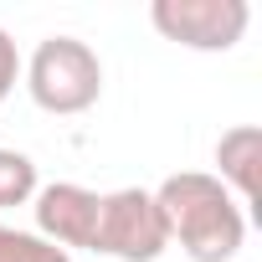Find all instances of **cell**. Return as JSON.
<instances>
[{
	"instance_id": "6da1fadb",
	"label": "cell",
	"mask_w": 262,
	"mask_h": 262,
	"mask_svg": "<svg viewBox=\"0 0 262 262\" xmlns=\"http://www.w3.org/2000/svg\"><path fill=\"white\" fill-rule=\"evenodd\" d=\"M170 247H180L190 262H231L247 242V211L236 206V195L206 175V170H180L170 180H160L155 190Z\"/></svg>"
},
{
	"instance_id": "277c9868",
	"label": "cell",
	"mask_w": 262,
	"mask_h": 262,
	"mask_svg": "<svg viewBox=\"0 0 262 262\" xmlns=\"http://www.w3.org/2000/svg\"><path fill=\"white\" fill-rule=\"evenodd\" d=\"M149 21L165 41L185 52H231L247 36L252 6L247 0H155Z\"/></svg>"
},
{
	"instance_id": "7a4b0ae2",
	"label": "cell",
	"mask_w": 262,
	"mask_h": 262,
	"mask_svg": "<svg viewBox=\"0 0 262 262\" xmlns=\"http://www.w3.org/2000/svg\"><path fill=\"white\" fill-rule=\"evenodd\" d=\"M21 72H26L31 103L41 113H57V118L88 113L103 98V62L82 36H47Z\"/></svg>"
},
{
	"instance_id": "3957f363",
	"label": "cell",
	"mask_w": 262,
	"mask_h": 262,
	"mask_svg": "<svg viewBox=\"0 0 262 262\" xmlns=\"http://www.w3.org/2000/svg\"><path fill=\"white\" fill-rule=\"evenodd\" d=\"M93 252L113 257V262H160L170 252V231L160 216L155 190L123 185L98 195V231H93Z\"/></svg>"
},
{
	"instance_id": "8992f818",
	"label": "cell",
	"mask_w": 262,
	"mask_h": 262,
	"mask_svg": "<svg viewBox=\"0 0 262 262\" xmlns=\"http://www.w3.org/2000/svg\"><path fill=\"white\" fill-rule=\"evenodd\" d=\"M257 165H262V128L257 123H236L216 139V180L236 195V206L257 201Z\"/></svg>"
},
{
	"instance_id": "ba28073f",
	"label": "cell",
	"mask_w": 262,
	"mask_h": 262,
	"mask_svg": "<svg viewBox=\"0 0 262 262\" xmlns=\"http://www.w3.org/2000/svg\"><path fill=\"white\" fill-rule=\"evenodd\" d=\"M0 262H72V252L41 242L36 231H16L0 221Z\"/></svg>"
},
{
	"instance_id": "52a82bcc",
	"label": "cell",
	"mask_w": 262,
	"mask_h": 262,
	"mask_svg": "<svg viewBox=\"0 0 262 262\" xmlns=\"http://www.w3.org/2000/svg\"><path fill=\"white\" fill-rule=\"evenodd\" d=\"M36 190H41V180H36V160L21 155V149H0V211L31 206Z\"/></svg>"
},
{
	"instance_id": "5b68a950",
	"label": "cell",
	"mask_w": 262,
	"mask_h": 262,
	"mask_svg": "<svg viewBox=\"0 0 262 262\" xmlns=\"http://www.w3.org/2000/svg\"><path fill=\"white\" fill-rule=\"evenodd\" d=\"M31 216H36V236L72 252H93V231H98V190L77 185V180H57V185H41L36 201H31Z\"/></svg>"
},
{
	"instance_id": "9c48e42d",
	"label": "cell",
	"mask_w": 262,
	"mask_h": 262,
	"mask_svg": "<svg viewBox=\"0 0 262 262\" xmlns=\"http://www.w3.org/2000/svg\"><path fill=\"white\" fill-rule=\"evenodd\" d=\"M16 82H21V52H16L11 31L0 26V103H6V98L16 93Z\"/></svg>"
}]
</instances>
